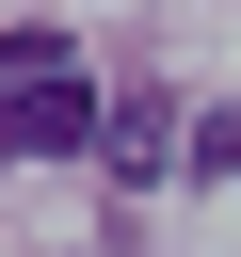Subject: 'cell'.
Returning <instances> with one entry per match:
<instances>
[{
  "label": "cell",
  "mask_w": 241,
  "mask_h": 257,
  "mask_svg": "<svg viewBox=\"0 0 241 257\" xmlns=\"http://www.w3.org/2000/svg\"><path fill=\"white\" fill-rule=\"evenodd\" d=\"M193 177H241V96H225V112H193Z\"/></svg>",
  "instance_id": "obj_3"
},
{
  "label": "cell",
  "mask_w": 241,
  "mask_h": 257,
  "mask_svg": "<svg viewBox=\"0 0 241 257\" xmlns=\"http://www.w3.org/2000/svg\"><path fill=\"white\" fill-rule=\"evenodd\" d=\"M96 161H112L129 193H145V177H177V161H193V145H177V96H112V128H96Z\"/></svg>",
  "instance_id": "obj_2"
},
{
  "label": "cell",
  "mask_w": 241,
  "mask_h": 257,
  "mask_svg": "<svg viewBox=\"0 0 241 257\" xmlns=\"http://www.w3.org/2000/svg\"><path fill=\"white\" fill-rule=\"evenodd\" d=\"M112 112L80 96V64H48V80H0V161H64V145H96Z\"/></svg>",
  "instance_id": "obj_1"
}]
</instances>
